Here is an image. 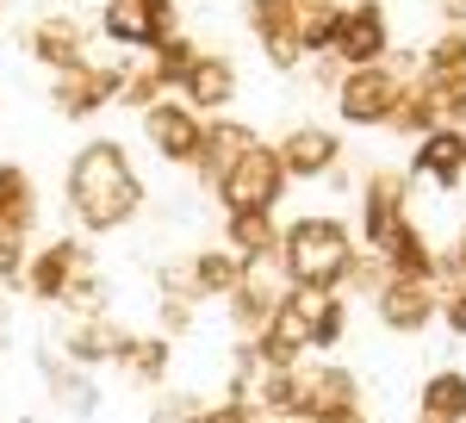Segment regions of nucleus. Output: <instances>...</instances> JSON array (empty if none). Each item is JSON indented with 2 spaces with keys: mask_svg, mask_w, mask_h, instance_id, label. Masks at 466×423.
<instances>
[{
  "mask_svg": "<svg viewBox=\"0 0 466 423\" xmlns=\"http://www.w3.org/2000/svg\"><path fill=\"white\" fill-rule=\"evenodd\" d=\"M386 131H398V138H430L435 131V106H430V94H423V81L410 75V88H404V100H398V112H392V125Z\"/></svg>",
  "mask_w": 466,
  "mask_h": 423,
  "instance_id": "obj_30",
  "label": "nucleus"
},
{
  "mask_svg": "<svg viewBox=\"0 0 466 423\" xmlns=\"http://www.w3.org/2000/svg\"><path fill=\"white\" fill-rule=\"evenodd\" d=\"M32 367H37V380H44V392H50V405H63L69 418H94L100 411V380L87 367H75L56 343H37Z\"/></svg>",
  "mask_w": 466,
  "mask_h": 423,
  "instance_id": "obj_16",
  "label": "nucleus"
},
{
  "mask_svg": "<svg viewBox=\"0 0 466 423\" xmlns=\"http://www.w3.org/2000/svg\"><path fill=\"white\" fill-rule=\"evenodd\" d=\"M386 281H392V268H386L380 255H367V249H360L355 268H349V281H342V299H367V305H373V293H380Z\"/></svg>",
  "mask_w": 466,
  "mask_h": 423,
  "instance_id": "obj_33",
  "label": "nucleus"
},
{
  "mask_svg": "<svg viewBox=\"0 0 466 423\" xmlns=\"http://www.w3.org/2000/svg\"><path fill=\"white\" fill-rule=\"evenodd\" d=\"M243 19H249V32H255V44H261V57H268V69H280V75L305 69V44H299V32H292L287 0H249Z\"/></svg>",
  "mask_w": 466,
  "mask_h": 423,
  "instance_id": "obj_18",
  "label": "nucleus"
},
{
  "mask_svg": "<svg viewBox=\"0 0 466 423\" xmlns=\"http://www.w3.org/2000/svg\"><path fill=\"white\" fill-rule=\"evenodd\" d=\"M25 50H32L50 75L94 63V37H87V26H81L75 13H44V19H32V26H25Z\"/></svg>",
  "mask_w": 466,
  "mask_h": 423,
  "instance_id": "obj_14",
  "label": "nucleus"
},
{
  "mask_svg": "<svg viewBox=\"0 0 466 423\" xmlns=\"http://www.w3.org/2000/svg\"><path fill=\"white\" fill-rule=\"evenodd\" d=\"M118 81H125V69L94 57V63H81V69L50 75V106H56L63 119H94V112H106V106L118 100Z\"/></svg>",
  "mask_w": 466,
  "mask_h": 423,
  "instance_id": "obj_12",
  "label": "nucleus"
},
{
  "mask_svg": "<svg viewBox=\"0 0 466 423\" xmlns=\"http://www.w3.org/2000/svg\"><path fill=\"white\" fill-rule=\"evenodd\" d=\"M137 119H144V143L168 169H193V162H199V150H206V119L180 100V94H162V100L149 106V112H137Z\"/></svg>",
  "mask_w": 466,
  "mask_h": 423,
  "instance_id": "obj_7",
  "label": "nucleus"
},
{
  "mask_svg": "<svg viewBox=\"0 0 466 423\" xmlns=\"http://www.w3.org/2000/svg\"><path fill=\"white\" fill-rule=\"evenodd\" d=\"M63 317H100V312H112V281L94 268V274H81V281L63 293V305H56Z\"/></svg>",
  "mask_w": 466,
  "mask_h": 423,
  "instance_id": "obj_31",
  "label": "nucleus"
},
{
  "mask_svg": "<svg viewBox=\"0 0 466 423\" xmlns=\"http://www.w3.org/2000/svg\"><path fill=\"white\" fill-rule=\"evenodd\" d=\"M410 423H423V418H410Z\"/></svg>",
  "mask_w": 466,
  "mask_h": 423,
  "instance_id": "obj_46",
  "label": "nucleus"
},
{
  "mask_svg": "<svg viewBox=\"0 0 466 423\" xmlns=\"http://www.w3.org/2000/svg\"><path fill=\"white\" fill-rule=\"evenodd\" d=\"M0 231H37V181L25 162H0Z\"/></svg>",
  "mask_w": 466,
  "mask_h": 423,
  "instance_id": "obj_25",
  "label": "nucleus"
},
{
  "mask_svg": "<svg viewBox=\"0 0 466 423\" xmlns=\"http://www.w3.org/2000/svg\"><path fill=\"white\" fill-rule=\"evenodd\" d=\"M13 336H19V324H13V293L0 286V355L13 349Z\"/></svg>",
  "mask_w": 466,
  "mask_h": 423,
  "instance_id": "obj_40",
  "label": "nucleus"
},
{
  "mask_svg": "<svg viewBox=\"0 0 466 423\" xmlns=\"http://www.w3.org/2000/svg\"><path fill=\"white\" fill-rule=\"evenodd\" d=\"M180 100L193 106L199 119L230 112V106H237V63H230V57H218V50H199V63H193L187 81H180Z\"/></svg>",
  "mask_w": 466,
  "mask_h": 423,
  "instance_id": "obj_20",
  "label": "nucleus"
},
{
  "mask_svg": "<svg viewBox=\"0 0 466 423\" xmlns=\"http://www.w3.org/2000/svg\"><path fill=\"white\" fill-rule=\"evenodd\" d=\"M410 181H430V187H441V193H454L466 181V131H448V125H435L430 138L410 143V169H404Z\"/></svg>",
  "mask_w": 466,
  "mask_h": 423,
  "instance_id": "obj_19",
  "label": "nucleus"
},
{
  "mask_svg": "<svg viewBox=\"0 0 466 423\" xmlns=\"http://www.w3.org/2000/svg\"><path fill=\"white\" fill-rule=\"evenodd\" d=\"M131 336H137V330H131L118 312H100V317H69L56 349L69 355L75 367H87V374H94V367H118V355L131 349Z\"/></svg>",
  "mask_w": 466,
  "mask_h": 423,
  "instance_id": "obj_13",
  "label": "nucleus"
},
{
  "mask_svg": "<svg viewBox=\"0 0 466 423\" xmlns=\"http://www.w3.org/2000/svg\"><path fill=\"white\" fill-rule=\"evenodd\" d=\"M318 423H373V418H367V405H349V411H329V418H318Z\"/></svg>",
  "mask_w": 466,
  "mask_h": 423,
  "instance_id": "obj_41",
  "label": "nucleus"
},
{
  "mask_svg": "<svg viewBox=\"0 0 466 423\" xmlns=\"http://www.w3.org/2000/svg\"><path fill=\"white\" fill-rule=\"evenodd\" d=\"M410 75H417V57H398V50H392V63L342 69V81H336V119L349 131H386L398 100H404V88H410Z\"/></svg>",
  "mask_w": 466,
  "mask_h": 423,
  "instance_id": "obj_3",
  "label": "nucleus"
},
{
  "mask_svg": "<svg viewBox=\"0 0 466 423\" xmlns=\"http://www.w3.org/2000/svg\"><path fill=\"white\" fill-rule=\"evenodd\" d=\"M274 156H280L287 181H323L349 156V143H342V131H329V125H292V131H280Z\"/></svg>",
  "mask_w": 466,
  "mask_h": 423,
  "instance_id": "obj_17",
  "label": "nucleus"
},
{
  "mask_svg": "<svg viewBox=\"0 0 466 423\" xmlns=\"http://www.w3.org/2000/svg\"><path fill=\"white\" fill-rule=\"evenodd\" d=\"M287 13H292V32L305 44V57H318V50H329V37H336L342 0H287Z\"/></svg>",
  "mask_w": 466,
  "mask_h": 423,
  "instance_id": "obj_27",
  "label": "nucleus"
},
{
  "mask_svg": "<svg viewBox=\"0 0 466 423\" xmlns=\"http://www.w3.org/2000/svg\"><path fill=\"white\" fill-rule=\"evenodd\" d=\"M280 423H318V418H280Z\"/></svg>",
  "mask_w": 466,
  "mask_h": 423,
  "instance_id": "obj_43",
  "label": "nucleus"
},
{
  "mask_svg": "<svg viewBox=\"0 0 466 423\" xmlns=\"http://www.w3.org/2000/svg\"><path fill=\"white\" fill-rule=\"evenodd\" d=\"M149 187L131 169V150L118 138H87L63 169V206L75 218V237H112L144 212Z\"/></svg>",
  "mask_w": 466,
  "mask_h": 423,
  "instance_id": "obj_1",
  "label": "nucleus"
},
{
  "mask_svg": "<svg viewBox=\"0 0 466 423\" xmlns=\"http://www.w3.org/2000/svg\"><path fill=\"white\" fill-rule=\"evenodd\" d=\"M329 57L342 69H373V63H392V19L380 0H342V19L329 37Z\"/></svg>",
  "mask_w": 466,
  "mask_h": 423,
  "instance_id": "obj_6",
  "label": "nucleus"
},
{
  "mask_svg": "<svg viewBox=\"0 0 466 423\" xmlns=\"http://www.w3.org/2000/svg\"><path fill=\"white\" fill-rule=\"evenodd\" d=\"M417 81H423V94L435 106V125L466 131V75H417Z\"/></svg>",
  "mask_w": 466,
  "mask_h": 423,
  "instance_id": "obj_28",
  "label": "nucleus"
},
{
  "mask_svg": "<svg viewBox=\"0 0 466 423\" xmlns=\"http://www.w3.org/2000/svg\"><path fill=\"white\" fill-rule=\"evenodd\" d=\"M193 63H199V44H193L187 32H175L168 44H156V50H149V69L162 75V88H168V94H180V81H187Z\"/></svg>",
  "mask_w": 466,
  "mask_h": 423,
  "instance_id": "obj_29",
  "label": "nucleus"
},
{
  "mask_svg": "<svg viewBox=\"0 0 466 423\" xmlns=\"http://www.w3.org/2000/svg\"><path fill=\"white\" fill-rule=\"evenodd\" d=\"M206 405H212V398H199V392H156L149 423H199V418H206Z\"/></svg>",
  "mask_w": 466,
  "mask_h": 423,
  "instance_id": "obj_35",
  "label": "nucleus"
},
{
  "mask_svg": "<svg viewBox=\"0 0 466 423\" xmlns=\"http://www.w3.org/2000/svg\"><path fill=\"white\" fill-rule=\"evenodd\" d=\"M118 374H125V387H137V392H162L168 374H175V343L156 336V330H137L131 349L118 355Z\"/></svg>",
  "mask_w": 466,
  "mask_h": 423,
  "instance_id": "obj_22",
  "label": "nucleus"
},
{
  "mask_svg": "<svg viewBox=\"0 0 466 423\" xmlns=\"http://www.w3.org/2000/svg\"><path fill=\"white\" fill-rule=\"evenodd\" d=\"M218 243L230 249L237 262L280 255V212H224L218 218Z\"/></svg>",
  "mask_w": 466,
  "mask_h": 423,
  "instance_id": "obj_21",
  "label": "nucleus"
},
{
  "mask_svg": "<svg viewBox=\"0 0 466 423\" xmlns=\"http://www.w3.org/2000/svg\"><path fill=\"white\" fill-rule=\"evenodd\" d=\"M237 281H243V262L224 243H206V249L187 255V286H193V299H230Z\"/></svg>",
  "mask_w": 466,
  "mask_h": 423,
  "instance_id": "obj_24",
  "label": "nucleus"
},
{
  "mask_svg": "<svg viewBox=\"0 0 466 423\" xmlns=\"http://www.w3.org/2000/svg\"><path fill=\"white\" fill-rule=\"evenodd\" d=\"M373 324L380 330H392V336H423L435 317H441V286H430V281H386L380 293H373Z\"/></svg>",
  "mask_w": 466,
  "mask_h": 423,
  "instance_id": "obj_11",
  "label": "nucleus"
},
{
  "mask_svg": "<svg viewBox=\"0 0 466 423\" xmlns=\"http://www.w3.org/2000/svg\"><path fill=\"white\" fill-rule=\"evenodd\" d=\"M355 243L367 255H386L398 231L410 224V175L404 169H367L355 187Z\"/></svg>",
  "mask_w": 466,
  "mask_h": 423,
  "instance_id": "obj_4",
  "label": "nucleus"
},
{
  "mask_svg": "<svg viewBox=\"0 0 466 423\" xmlns=\"http://www.w3.org/2000/svg\"><path fill=\"white\" fill-rule=\"evenodd\" d=\"M305 69H311V81H318V88H329V94H336V81H342V63H336L329 50H318V57H305Z\"/></svg>",
  "mask_w": 466,
  "mask_h": 423,
  "instance_id": "obj_39",
  "label": "nucleus"
},
{
  "mask_svg": "<svg viewBox=\"0 0 466 423\" xmlns=\"http://www.w3.org/2000/svg\"><path fill=\"white\" fill-rule=\"evenodd\" d=\"M261 131H255L249 119H237V112H218V119H206V150H199V162H193V175H199V187L212 193L218 181L230 175L249 150H261Z\"/></svg>",
  "mask_w": 466,
  "mask_h": 423,
  "instance_id": "obj_15",
  "label": "nucleus"
},
{
  "mask_svg": "<svg viewBox=\"0 0 466 423\" xmlns=\"http://www.w3.org/2000/svg\"><path fill=\"white\" fill-rule=\"evenodd\" d=\"M199 423H261V418L249 411V398H230V392H218L212 405H206V418H199Z\"/></svg>",
  "mask_w": 466,
  "mask_h": 423,
  "instance_id": "obj_36",
  "label": "nucleus"
},
{
  "mask_svg": "<svg viewBox=\"0 0 466 423\" xmlns=\"http://www.w3.org/2000/svg\"><path fill=\"white\" fill-rule=\"evenodd\" d=\"M360 405V374L342 361H299L292 367V418H329V411H349Z\"/></svg>",
  "mask_w": 466,
  "mask_h": 423,
  "instance_id": "obj_9",
  "label": "nucleus"
},
{
  "mask_svg": "<svg viewBox=\"0 0 466 423\" xmlns=\"http://www.w3.org/2000/svg\"><path fill=\"white\" fill-rule=\"evenodd\" d=\"M417 75H466V32L461 26H448V32L417 57Z\"/></svg>",
  "mask_w": 466,
  "mask_h": 423,
  "instance_id": "obj_32",
  "label": "nucleus"
},
{
  "mask_svg": "<svg viewBox=\"0 0 466 423\" xmlns=\"http://www.w3.org/2000/svg\"><path fill=\"white\" fill-rule=\"evenodd\" d=\"M355 224L336 218V212H299L280 224V262H287L292 286H323V293H342L349 268H355Z\"/></svg>",
  "mask_w": 466,
  "mask_h": 423,
  "instance_id": "obj_2",
  "label": "nucleus"
},
{
  "mask_svg": "<svg viewBox=\"0 0 466 423\" xmlns=\"http://www.w3.org/2000/svg\"><path fill=\"white\" fill-rule=\"evenodd\" d=\"M25 262H32V237L0 231V286L6 293H25Z\"/></svg>",
  "mask_w": 466,
  "mask_h": 423,
  "instance_id": "obj_34",
  "label": "nucleus"
},
{
  "mask_svg": "<svg viewBox=\"0 0 466 423\" xmlns=\"http://www.w3.org/2000/svg\"><path fill=\"white\" fill-rule=\"evenodd\" d=\"M448 293H454V286H448ZM461 293H466V286H461Z\"/></svg>",
  "mask_w": 466,
  "mask_h": 423,
  "instance_id": "obj_45",
  "label": "nucleus"
},
{
  "mask_svg": "<svg viewBox=\"0 0 466 423\" xmlns=\"http://www.w3.org/2000/svg\"><path fill=\"white\" fill-rule=\"evenodd\" d=\"M441 19H448V26H461V32H466V0H441Z\"/></svg>",
  "mask_w": 466,
  "mask_h": 423,
  "instance_id": "obj_42",
  "label": "nucleus"
},
{
  "mask_svg": "<svg viewBox=\"0 0 466 423\" xmlns=\"http://www.w3.org/2000/svg\"><path fill=\"white\" fill-rule=\"evenodd\" d=\"M417 418L423 423H466V374L461 367H435L417 387Z\"/></svg>",
  "mask_w": 466,
  "mask_h": 423,
  "instance_id": "obj_26",
  "label": "nucleus"
},
{
  "mask_svg": "<svg viewBox=\"0 0 466 423\" xmlns=\"http://www.w3.org/2000/svg\"><path fill=\"white\" fill-rule=\"evenodd\" d=\"M81 274H94V249L87 237H50L44 249H32V262H25V293H32L37 305H63V293H69Z\"/></svg>",
  "mask_w": 466,
  "mask_h": 423,
  "instance_id": "obj_8",
  "label": "nucleus"
},
{
  "mask_svg": "<svg viewBox=\"0 0 466 423\" xmlns=\"http://www.w3.org/2000/svg\"><path fill=\"white\" fill-rule=\"evenodd\" d=\"M149 6H175V0H149Z\"/></svg>",
  "mask_w": 466,
  "mask_h": 423,
  "instance_id": "obj_44",
  "label": "nucleus"
},
{
  "mask_svg": "<svg viewBox=\"0 0 466 423\" xmlns=\"http://www.w3.org/2000/svg\"><path fill=\"white\" fill-rule=\"evenodd\" d=\"M175 32H180L175 6H149V0H106L100 6V37L118 44V50H131V57H149Z\"/></svg>",
  "mask_w": 466,
  "mask_h": 423,
  "instance_id": "obj_10",
  "label": "nucleus"
},
{
  "mask_svg": "<svg viewBox=\"0 0 466 423\" xmlns=\"http://www.w3.org/2000/svg\"><path fill=\"white\" fill-rule=\"evenodd\" d=\"M380 262H386V268H392L398 281H441V249L430 243V231H423V224H417V218H410V224H404V231H398V243L386 249V255H380Z\"/></svg>",
  "mask_w": 466,
  "mask_h": 423,
  "instance_id": "obj_23",
  "label": "nucleus"
},
{
  "mask_svg": "<svg viewBox=\"0 0 466 423\" xmlns=\"http://www.w3.org/2000/svg\"><path fill=\"white\" fill-rule=\"evenodd\" d=\"M287 169H280V156H274V143H261V150H249L230 175L212 187L218 212H280V200H287Z\"/></svg>",
  "mask_w": 466,
  "mask_h": 423,
  "instance_id": "obj_5",
  "label": "nucleus"
},
{
  "mask_svg": "<svg viewBox=\"0 0 466 423\" xmlns=\"http://www.w3.org/2000/svg\"><path fill=\"white\" fill-rule=\"evenodd\" d=\"M441 293H448V286H466V231L461 237H454V243H441Z\"/></svg>",
  "mask_w": 466,
  "mask_h": 423,
  "instance_id": "obj_37",
  "label": "nucleus"
},
{
  "mask_svg": "<svg viewBox=\"0 0 466 423\" xmlns=\"http://www.w3.org/2000/svg\"><path fill=\"white\" fill-rule=\"evenodd\" d=\"M448 336H466V293L454 286V293H441V317H435Z\"/></svg>",
  "mask_w": 466,
  "mask_h": 423,
  "instance_id": "obj_38",
  "label": "nucleus"
}]
</instances>
